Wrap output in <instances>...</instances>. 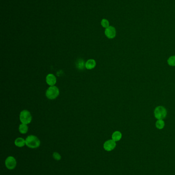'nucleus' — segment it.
<instances>
[{"label":"nucleus","mask_w":175,"mask_h":175,"mask_svg":"<svg viewBox=\"0 0 175 175\" xmlns=\"http://www.w3.org/2000/svg\"><path fill=\"white\" fill-rule=\"evenodd\" d=\"M32 115L29 111L24 110L21 111L20 114V120L22 124H30L32 121Z\"/></svg>","instance_id":"obj_3"},{"label":"nucleus","mask_w":175,"mask_h":175,"mask_svg":"<svg viewBox=\"0 0 175 175\" xmlns=\"http://www.w3.org/2000/svg\"><path fill=\"white\" fill-rule=\"evenodd\" d=\"M116 146V143L112 139L107 140L103 144L104 149L108 152L111 151L115 149Z\"/></svg>","instance_id":"obj_6"},{"label":"nucleus","mask_w":175,"mask_h":175,"mask_svg":"<svg viewBox=\"0 0 175 175\" xmlns=\"http://www.w3.org/2000/svg\"><path fill=\"white\" fill-rule=\"evenodd\" d=\"M109 21L106 20V19H103L102 20L101 25L104 28H107V27H109Z\"/></svg>","instance_id":"obj_16"},{"label":"nucleus","mask_w":175,"mask_h":175,"mask_svg":"<svg viewBox=\"0 0 175 175\" xmlns=\"http://www.w3.org/2000/svg\"><path fill=\"white\" fill-rule=\"evenodd\" d=\"M122 136V135L120 131H117L113 133L111 137H112V140L114 141L115 142H117L121 140Z\"/></svg>","instance_id":"obj_11"},{"label":"nucleus","mask_w":175,"mask_h":175,"mask_svg":"<svg viewBox=\"0 0 175 175\" xmlns=\"http://www.w3.org/2000/svg\"><path fill=\"white\" fill-rule=\"evenodd\" d=\"M18 130H19L20 133L22 134H26L28 131V127L27 124H21L20 125H19Z\"/></svg>","instance_id":"obj_12"},{"label":"nucleus","mask_w":175,"mask_h":175,"mask_svg":"<svg viewBox=\"0 0 175 175\" xmlns=\"http://www.w3.org/2000/svg\"><path fill=\"white\" fill-rule=\"evenodd\" d=\"M15 144L17 147H23L26 145V140L24 138L18 137L15 140Z\"/></svg>","instance_id":"obj_10"},{"label":"nucleus","mask_w":175,"mask_h":175,"mask_svg":"<svg viewBox=\"0 0 175 175\" xmlns=\"http://www.w3.org/2000/svg\"><path fill=\"white\" fill-rule=\"evenodd\" d=\"M168 64L171 66H175V55L171 56L168 59Z\"/></svg>","instance_id":"obj_14"},{"label":"nucleus","mask_w":175,"mask_h":175,"mask_svg":"<svg viewBox=\"0 0 175 175\" xmlns=\"http://www.w3.org/2000/svg\"><path fill=\"white\" fill-rule=\"evenodd\" d=\"M60 94L59 89L55 86H50L47 90L46 92V96L49 100H55L57 98Z\"/></svg>","instance_id":"obj_2"},{"label":"nucleus","mask_w":175,"mask_h":175,"mask_svg":"<svg viewBox=\"0 0 175 175\" xmlns=\"http://www.w3.org/2000/svg\"><path fill=\"white\" fill-rule=\"evenodd\" d=\"M26 146L30 149H37L40 146L41 141L36 136L31 135L26 138Z\"/></svg>","instance_id":"obj_1"},{"label":"nucleus","mask_w":175,"mask_h":175,"mask_svg":"<svg viewBox=\"0 0 175 175\" xmlns=\"http://www.w3.org/2000/svg\"><path fill=\"white\" fill-rule=\"evenodd\" d=\"M165 126V122L163 120H158L156 122V127L157 129L161 130L164 128Z\"/></svg>","instance_id":"obj_13"},{"label":"nucleus","mask_w":175,"mask_h":175,"mask_svg":"<svg viewBox=\"0 0 175 175\" xmlns=\"http://www.w3.org/2000/svg\"><path fill=\"white\" fill-rule=\"evenodd\" d=\"M154 115L158 120L164 119L167 115V111L164 107L158 106L155 108Z\"/></svg>","instance_id":"obj_4"},{"label":"nucleus","mask_w":175,"mask_h":175,"mask_svg":"<svg viewBox=\"0 0 175 175\" xmlns=\"http://www.w3.org/2000/svg\"><path fill=\"white\" fill-rule=\"evenodd\" d=\"M52 157L54 158V159L57 161H60L61 159V156L59 153L58 152H54L52 154Z\"/></svg>","instance_id":"obj_15"},{"label":"nucleus","mask_w":175,"mask_h":175,"mask_svg":"<svg viewBox=\"0 0 175 175\" xmlns=\"http://www.w3.org/2000/svg\"><path fill=\"white\" fill-rule=\"evenodd\" d=\"M85 68L88 70H92L95 68L96 66V62L94 59H89L85 63Z\"/></svg>","instance_id":"obj_9"},{"label":"nucleus","mask_w":175,"mask_h":175,"mask_svg":"<svg viewBox=\"0 0 175 175\" xmlns=\"http://www.w3.org/2000/svg\"><path fill=\"white\" fill-rule=\"evenodd\" d=\"M105 34L109 39H114L116 35V29L112 26H109L105 29Z\"/></svg>","instance_id":"obj_7"},{"label":"nucleus","mask_w":175,"mask_h":175,"mask_svg":"<svg viewBox=\"0 0 175 175\" xmlns=\"http://www.w3.org/2000/svg\"><path fill=\"white\" fill-rule=\"evenodd\" d=\"M6 167L9 170L15 169L17 166V162L16 159L13 156L8 157L5 162Z\"/></svg>","instance_id":"obj_5"},{"label":"nucleus","mask_w":175,"mask_h":175,"mask_svg":"<svg viewBox=\"0 0 175 175\" xmlns=\"http://www.w3.org/2000/svg\"><path fill=\"white\" fill-rule=\"evenodd\" d=\"M46 82L50 86H54L57 83V78L53 74H49L46 77Z\"/></svg>","instance_id":"obj_8"}]
</instances>
